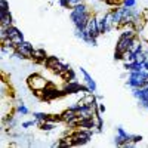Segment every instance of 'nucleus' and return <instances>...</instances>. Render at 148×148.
Returning a JSON list of instances; mask_svg holds the SVG:
<instances>
[{
	"label": "nucleus",
	"mask_w": 148,
	"mask_h": 148,
	"mask_svg": "<svg viewBox=\"0 0 148 148\" xmlns=\"http://www.w3.org/2000/svg\"><path fill=\"white\" fill-rule=\"evenodd\" d=\"M90 15H92V12L88 8V5L82 3V5H79V6L71 9L70 19L73 22L74 28H84L86 24H88V19L90 18Z\"/></svg>",
	"instance_id": "obj_1"
},
{
	"label": "nucleus",
	"mask_w": 148,
	"mask_h": 148,
	"mask_svg": "<svg viewBox=\"0 0 148 148\" xmlns=\"http://www.w3.org/2000/svg\"><path fill=\"white\" fill-rule=\"evenodd\" d=\"M96 110H98V113H101V114H104V113H105V105H104V104H101L99 101H98Z\"/></svg>",
	"instance_id": "obj_25"
},
{
	"label": "nucleus",
	"mask_w": 148,
	"mask_h": 148,
	"mask_svg": "<svg viewBox=\"0 0 148 148\" xmlns=\"http://www.w3.org/2000/svg\"><path fill=\"white\" fill-rule=\"evenodd\" d=\"M121 6H126V8H136V0H121Z\"/></svg>",
	"instance_id": "obj_21"
},
{
	"label": "nucleus",
	"mask_w": 148,
	"mask_h": 148,
	"mask_svg": "<svg viewBox=\"0 0 148 148\" xmlns=\"http://www.w3.org/2000/svg\"><path fill=\"white\" fill-rule=\"evenodd\" d=\"M132 40H133V39H130V37H127V36H125V34H120L119 40H117V43H116V51L120 52V53L129 51L130 45H132Z\"/></svg>",
	"instance_id": "obj_4"
},
{
	"label": "nucleus",
	"mask_w": 148,
	"mask_h": 148,
	"mask_svg": "<svg viewBox=\"0 0 148 148\" xmlns=\"http://www.w3.org/2000/svg\"><path fill=\"white\" fill-rule=\"evenodd\" d=\"M15 111H16L18 114H21V116H27V114H30V110H28V108L25 107V104H24L22 101H18Z\"/></svg>",
	"instance_id": "obj_14"
},
{
	"label": "nucleus",
	"mask_w": 148,
	"mask_h": 148,
	"mask_svg": "<svg viewBox=\"0 0 148 148\" xmlns=\"http://www.w3.org/2000/svg\"><path fill=\"white\" fill-rule=\"evenodd\" d=\"M80 73H82V76H83V82H84V84L89 88L90 92L95 93V92H96V83H95V80L92 79V76H90V74L86 71L84 68H82V67H80Z\"/></svg>",
	"instance_id": "obj_7"
},
{
	"label": "nucleus",
	"mask_w": 148,
	"mask_h": 148,
	"mask_svg": "<svg viewBox=\"0 0 148 148\" xmlns=\"http://www.w3.org/2000/svg\"><path fill=\"white\" fill-rule=\"evenodd\" d=\"M121 61H123V62H133V61H135V53H133L132 51L123 52V55H121Z\"/></svg>",
	"instance_id": "obj_15"
},
{
	"label": "nucleus",
	"mask_w": 148,
	"mask_h": 148,
	"mask_svg": "<svg viewBox=\"0 0 148 148\" xmlns=\"http://www.w3.org/2000/svg\"><path fill=\"white\" fill-rule=\"evenodd\" d=\"M129 136H130V133H127L123 127H117V133H116V138H114L116 145L125 147V145L129 142Z\"/></svg>",
	"instance_id": "obj_6"
},
{
	"label": "nucleus",
	"mask_w": 148,
	"mask_h": 148,
	"mask_svg": "<svg viewBox=\"0 0 148 148\" xmlns=\"http://www.w3.org/2000/svg\"><path fill=\"white\" fill-rule=\"evenodd\" d=\"M0 12H10L8 0H0Z\"/></svg>",
	"instance_id": "obj_22"
},
{
	"label": "nucleus",
	"mask_w": 148,
	"mask_h": 148,
	"mask_svg": "<svg viewBox=\"0 0 148 148\" xmlns=\"http://www.w3.org/2000/svg\"><path fill=\"white\" fill-rule=\"evenodd\" d=\"M46 58H47V55H46V52L43 51V49H34V52H33V61L34 62L45 65Z\"/></svg>",
	"instance_id": "obj_9"
},
{
	"label": "nucleus",
	"mask_w": 148,
	"mask_h": 148,
	"mask_svg": "<svg viewBox=\"0 0 148 148\" xmlns=\"http://www.w3.org/2000/svg\"><path fill=\"white\" fill-rule=\"evenodd\" d=\"M77 116H79V114H77V111L68 107L67 110H64L62 113H61V120H62V123H65V125H67L68 121L74 120V119H76Z\"/></svg>",
	"instance_id": "obj_8"
},
{
	"label": "nucleus",
	"mask_w": 148,
	"mask_h": 148,
	"mask_svg": "<svg viewBox=\"0 0 148 148\" xmlns=\"http://www.w3.org/2000/svg\"><path fill=\"white\" fill-rule=\"evenodd\" d=\"M147 25V21L144 19V16L141 15V16H136V18H133V22H132V27H133V30L136 31L138 34L144 30V27Z\"/></svg>",
	"instance_id": "obj_10"
},
{
	"label": "nucleus",
	"mask_w": 148,
	"mask_h": 148,
	"mask_svg": "<svg viewBox=\"0 0 148 148\" xmlns=\"http://www.w3.org/2000/svg\"><path fill=\"white\" fill-rule=\"evenodd\" d=\"M141 139H142L141 135H132V133H130V136H129V141H130L132 144H138Z\"/></svg>",
	"instance_id": "obj_24"
},
{
	"label": "nucleus",
	"mask_w": 148,
	"mask_h": 148,
	"mask_svg": "<svg viewBox=\"0 0 148 148\" xmlns=\"http://www.w3.org/2000/svg\"><path fill=\"white\" fill-rule=\"evenodd\" d=\"M141 42H142V39H141V36L138 34V36L132 40V45H130V49H129V51H132L133 53L141 52V46H142V43H141Z\"/></svg>",
	"instance_id": "obj_13"
},
{
	"label": "nucleus",
	"mask_w": 148,
	"mask_h": 148,
	"mask_svg": "<svg viewBox=\"0 0 148 148\" xmlns=\"http://www.w3.org/2000/svg\"><path fill=\"white\" fill-rule=\"evenodd\" d=\"M27 84H28V88H30L33 92H37V90H45L51 83H49V80L45 79L42 74L34 73V74H30V76H28Z\"/></svg>",
	"instance_id": "obj_2"
},
{
	"label": "nucleus",
	"mask_w": 148,
	"mask_h": 148,
	"mask_svg": "<svg viewBox=\"0 0 148 148\" xmlns=\"http://www.w3.org/2000/svg\"><path fill=\"white\" fill-rule=\"evenodd\" d=\"M148 58V55L147 53H144L142 51L141 52H138V53H135V62H139V64H144V61Z\"/></svg>",
	"instance_id": "obj_18"
},
{
	"label": "nucleus",
	"mask_w": 148,
	"mask_h": 148,
	"mask_svg": "<svg viewBox=\"0 0 148 148\" xmlns=\"http://www.w3.org/2000/svg\"><path fill=\"white\" fill-rule=\"evenodd\" d=\"M16 51H18L21 55L25 56V59H33V52H34V47H33V45H31L30 42L24 40L22 43H19V45L16 46Z\"/></svg>",
	"instance_id": "obj_5"
},
{
	"label": "nucleus",
	"mask_w": 148,
	"mask_h": 148,
	"mask_svg": "<svg viewBox=\"0 0 148 148\" xmlns=\"http://www.w3.org/2000/svg\"><path fill=\"white\" fill-rule=\"evenodd\" d=\"M0 25L5 27L14 25V18H12L10 12H0Z\"/></svg>",
	"instance_id": "obj_11"
},
{
	"label": "nucleus",
	"mask_w": 148,
	"mask_h": 148,
	"mask_svg": "<svg viewBox=\"0 0 148 148\" xmlns=\"http://www.w3.org/2000/svg\"><path fill=\"white\" fill-rule=\"evenodd\" d=\"M84 30L88 31V33H89V36H90V37H93V39H98V37L101 36L99 30H98V22H96V15H95V14H92V15H90V18L88 19V24H86Z\"/></svg>",
	"instance_id": "obj_3"
},
{
	"label": "nucleus",
	"mask_w": 148,
	"mask_h": 148,
	"mask_svg": "<svg viewBox=\"0 0 148 148\" xmlns=\"http://www.w3.org/2000/svg\"><path fill=\"white\" fill-rule=\"evenodd\" d=\"M67 3H68V9H73V8L84 3V0H67Z\"/></svg>",
	"instance_id": "obj_20"
},
{
	"label": "nucleus",
	"mask_w": 148,
	"mask_h": 148,
	"mask_svg": "<svg viewBox=\"0 0 148 148\" xmlns=\"http://www.w3.org/2000/svg\"><path fill=\"white\" fill-rule=\"evenodd\" d=\"M96 2H101V3H105V0H96Z\"/></svg>",
	"instance_id": "obj_27"
},
{
	"label": "nucleus",
	"mask_w": 148,
	"mask_h": 148,
	"mask_svg": "<svg viewBox=\"0 0 148 148\" xmlns=\"http://www.w3.org/2000/svg\"><path fill=\"white\" fill-rule=\"evenodd\" d=\"M0 51H2L3 56H14L16 53V46L15 45H2L0 46Z\"/></svg>",
	"instance_id": "obj_12"
},
{
	"label": "nucleus",
	"mask_w": 148,
	"mask_h": 148,
	"mask_svg": "<svg viewBox=\"0 0 148 148\" xmlns=\"http://www.w3.org/2000/svg\"><path fill=\"white\" fill-rule=\"evenodd\" d=\"M105 5L111 8H117V6H121V0H105Z\"/></svg>",
	"instance_id": "obj_23"
},
{
	"label": "nucleus",
	"mask_w": 148,
	"mask_h": 148,
	"mask_svg": "<svg viewBox=\"0 0 148 148\" xmlns=\"http://www.w3.org/2000/svg\"><path fill=\"white\" fill-rule=\"evenodd\" d=\"M21 33V30L19 28H16L15 25H10V27H8V37L9 39H14L15 36H18Z\"/></svg>",
	"instance_id": "obj_16"
},
{
	"label": "nucleus",
	"mask_w": 148,
	"mask_h": 148,
	"mask_svg": "<svg viewBox=\"0 0 148 148\" xmlns=\"http://www.w3.org/2000/svg\"><path fill=\"white\" fill-rule=\"evenodd\" d=\"M142 65H144V70H145V71H148V58L144 61V64H142Z\"/></svg>",
	"instance_id": "obj_26"
},
{
	"label": "nucleus",
	"mask_w": 148,
	"mask_h": 148,
	"mask_svg": "<svg viewBox=\"0 0 148 148\" xmlns=\"http://www.w3.org/2000/svg\"><path fill=\"white\" fill-rule=\"evenodd\" d=\"M33 117L37 120V121H45L49 119V114L46 113H40V111H37V113H33Z\"/></svg>",
	"instance_id": "obj_17"
},
{
	"label": "nucleus",
	"mask_w": 148,
	"mask_h": 148,
	"mask_svg": "<svg viewBox=\"0 0 148 148\" xmlns=\"http://www.w3.org/2000/svg\"><path fill=\"white\" fill-rule=\"evenodd\" d=\"M36 125H39V121H37L36 119H33V120H28V121H24L22 125H21V127L30 129V127H33V126H36Z\"/></svg>",
	"instance_id": "obj_19"
}]
</instances>
